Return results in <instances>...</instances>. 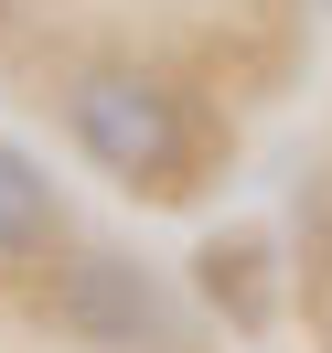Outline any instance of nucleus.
Returning <instances> with one entry per match:
<instances>
[{
  "label": "nucleus",
  "instance_id": "obj_4",
  "mask_svg": "<svg viewBox=\"0 0 332 353\" xmlns=\"http://www.w3.org/2000/svg\"><path fill=\"white\" fill-rule=\"evenodd\" d=\"M204 289H215V300L236 310V321H268V289H257V246H246V236H215V246H204Z\"/></svg>",
  "mask_w": 332,
  "mask_h": 353
},
{
  "label": "nucleus",
  "instance_id": "obj_3",
  "mask_svg": "<svg viewBox=\"0 0 332 353\" xmlns=\"http://www.w3.org/2000/svg\"><path fill=\"white\" fill-rule=\"evenodd\" d=\"M54 182H43V161L22 150V139H0V268H32L54 246Z\"/></svg>",
  "mask_w": 332,
  "mask_h": 353
},
{
  "label": "nucleus",
  "instance_id": "obj_2",
  "mask_svg": "<svg viewBox=\"0 0 332 353\" xmlns=\"http://www.w3.org/2000/svg\"><path fill=\"white\" fill-rule=\"evenodd\" d=\"M54 332L86 353H161V289L118 246H75L54 268Z\"/></svg>",
  "mask_w": 332,
  "mask_h": 353
},
{
  "label": "nucleus",
  "instance_id": "obj_1",
  "mask_svg": "<svg viewBox=\"0 0 332 353\" xmlns=\"http://www.w3.org/2000/svg\"><path fill=\"white\" fill-rule=\"evenodd\" d=\"M65 129H75V150L108 182H129V193H182V182H193V118H182V97L150 86V75H129V65L75 75L65 86Z\"/></svg>",
  "mask_w": 332,
  "mask_h": 353
}]
</instances>
